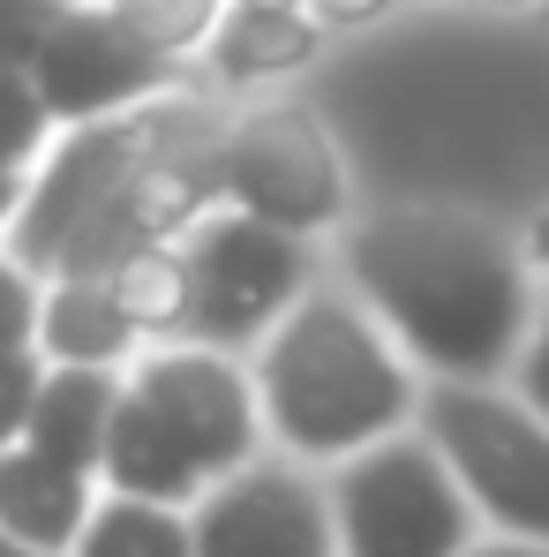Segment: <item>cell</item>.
<instances>
[{
    "label": "cell",
    "instance_id": "cell-10",
    "mask_svg": "<svg viewBox=\"0 0 549 557\" xmlns=\"http://www.w3.org/2000/svg\"><path fill=\"white\" fill-rule=\"evenodd\" d=\"M196 557H339L332 497L294 467H241L196 505Z\"/></svg>",
    "mask_w": 549,
    "mask_h": 557
},
{
    "label": "cell",
    "instance_id": "cell-26",
    "mask_svg": "<svg viewBox=\"0 0 549 557\" xmlns=\"http://www.w3.org/2000/svg\"><path fill=\"white\" fill-rule=\"evenodd\" d=\"M466 557H549V543H512V535H489V543H474Z\"/></svg>",
    "mask_w": 549,
    "mask_h": 557
},
{
    "label": "cell",
    "instance_id": "cell-15",
    "mask_svg": "<svg viewBox=\"0 0 549 557\" xmlns=\"http://www.w3.org/2000/svg\"><path fill=\"white\" fill-rule=\"evenodd\" d=\"M76 557H196V528L174 505H144V497H105L84 528Z\"/></svg>",
    "mask_w": 549,
    "mask_h": 557
},
{
    "label": "cell",
    "instance_id": "cell-2",
    "mask_svg": "<svg viewBox=\"0 0 549 557\" xmlns=\"http://www.w3.org/2000/svg\"><path fill=\"white\" fill-rule=\"evenodd\" d=\"M264 430L309 460H354L384 437H407L422 384L399 362L391 332L347 294H309L257 355Z\"/></svg>",
    "mask_w": 549,
    "mask_h": 557
},
{
    "label": "cell",
    "instance_id": "cell-17",
    "mask_svg": "<svg viewBox=\"0 0 549 557\" xmlns=\"http://www.w3.org/2000/svg\"><path fill=\"white\" fill-rule=\"evenodd\" d=\"M151 53L182 61V53H211L219 23H226V0H105Z\"/></svg>",
    "mask_w": 549,
    "mask_h": 557
},
{
    "label": "cell",
    "instance_id": "cell-6",
    "mask_svg": "<svg viewBox=\"0 0 549 557\" xmlns=\"http://www.w3.org/2000/svg\"><path fill=\"white\" fill-rule=\"evenodd\" d=\"M188 249V286H196V309H188V332L196 347H249V339H272L278 324L309 301V249L301 234H278L249 211H211Z\"/></svg>",
    "mask_w": 549,
    "mask_h": 557
},
{
    "label": "cell",
    "instance_id": "cell-24",
    "mask_svg": "<svg viewBox=\"0 0 549 557\" xmlns=\"http://www.w3.org/2000/svg\"><path fill=\"white\" fill-rule=\"evenodd\" d=\"M23 203H30V182H23L15 166H0V226H15V219H23Z\"/></svg>",
    "mask_w": 549,
    "mask_h": 557
},
{
    "label": "cell",
    "instance_id": "cell-12",
    "mask_svg": "<svg viewBox=\"0 0 549 557\" xmlns=\"http://www.w3.org/2000/svg\"><path fill=\"white\" fill-rule=\"evenodd\" d=\"M113 414H121V384L105 370H46L23 445L68 474H98L105 445H113Z\"/></svg>",
    "mask_w": 549,
    "mask_h": 557
},
{
    "label": "cell",
    "instance_id": "cell-19",
    "mask_svg": "<svg viewBox=\"0 0 549 557\" xmlns=\"http://www.w3.org/2000/svg\"><path fill=\"white\" fill-rule=\"evenodd\" d=\"M46 136H53V113H46L38 84L30 76H0V166L23 174V159H38Z\"/></svg>",
    "mask_w": 549,
    "mask_h": 557
},
{
    "label": "cell",
    "instance_id": "cell-3",
    "mask_svg": "<svg viewBox=\"0 0 549 557\" xmlns=\"http://www.w3.org/2000/svg\"><path fill=\"white\" fill-rule=\"evenodd\" d=\"M257 430H264V407L241 384V370H226V355L166 347L121 384L105 482L113 497L182 512L188 497H211L226 474L257 467Z\"/></svg>",
    "mask_w": 549,
    "mask_h": 557
},
{
    "label": "cell",
    "instance_id": "cell-25",
    "mask_svg": "<svg viewBox=\"0 0 549 557\" xmlns=\"http://www.w3.org/2000/svg\"><path fill=\"white\" fill-rule=\"evenodd\" d=\"M520 249H527V264L549 278V203L535 211V219H527V242H520Z\"/></svg>",
    "mask_w": 549,
    "mask_h": 557
},
{
    "label": "cell",
    "instance_id": "cell-5",
    "mask_svg": "<svg viewBox=\"0 0 549 557\" xmlns=\"http://www.w3.org/2000/svg\"><path fill=\"white\" fill-rule=\"evenodd\" d=\"M332 520H339V557H466L482 512L466 505L445 453L414 430L339 467Z\"/></svg>",
    "mask_w": 549,
    "mask_h": 557
},
{
    "label": "cell",
    "instance_id": "cell-29",
    "mask_svg": "<svg viewBox=\"0 0 549 557\" xmlns=\"http://www.w3.org/2000/svg\"><path fill=\"white\" fill-rule=\"evenodd\" d=\"M482 8H504V15H527V8H542V0H482Z\"/></svg>",
    "mask_w": 549,
    "mask_h": 557
},
{
    "label": "cell",
    "instance_id": "cell-13",
    "mask_svg": "<svg viewBox=\"0 0 549 557\" xmlns=\"http://www.w3.org/2000/svg\"><path fill=\"white\" fill-rule=\"evenodd\" d=\"M38 347L61 370H105L136 347V324H128V309L113 301L105 278H53L46 317H38Z\"/></svg>",
    "mask_w": 549,
    "mask_h": 557
},
{
    "label": "cell",
    "instance_id": "cell-16",
    "mask_svg": "<svg viewBox=\"0 0 549 557\" xmlns=\"http://www.w3.org/2000/svg\"><path fill=\"white\" fill-rule=\"evenodd\" d=\"M105 286H113V301L128 309V324H136V332H188L196 286H188V249H182V242L128 257Z\"/></svg>",
    "mask_w": 549,
    "mask_h": 557
},
{
    "label": "cell",
    "instance_id": "cell-27",
    "mask_svg": "<svg viewBox=\"0 0 549 557\" xmlns=\"http://www.w3.org/2000/svg\"><path fill=\"white\" fill-rule=\"evenodd\" d=\"M234 8H272V15H309V0H234Z\"/></svg>",
    "mask_w": 549,
    "mask_h": 557
},
{
    "label": "cell",
    "instance_id": "cell-8",
    "mask_svg": "<svg viewBox=\"0 0 549 557\" xmlns=\"http://www.w3.org/2000/svg\"><path fill=\"white\" fill-rule=\"evenodd\" d=\"M144 159H151V113L68 128L53 144L46 174L30 182L23 219H15V264L23 272H61L98 226L121 211V196L136 188Z\"/></svg>",
    "mask_w": 549,
    "mask_h": 557
},
{
    "label": "cell",
    "instance_id": "cell-14",
    "mask_svg": "<svg viewBox=\"0 0 549 557\" xmlns=\"http://www.w3.org/2000/svg\"><path fill=\"white\" fill-rule=\"evenodd\" d=\"M324 53V23L316 15H272V8H226L219 38H211V69L226 84H272V76H294Z\"/></svg>",
    "mask_w": 549,
    "mask_h": 557
},
{
    "label": "cell",
    "instance_id": "cell-7",
    "mask_svg": "<svg viewBox=\"0 0 549 557\" xmlns=\"http://www.w3.org/2000/svg\"><path fill=\"white\" fill-rule=\"evenodd\" d=\"M219 196L278 234H316L347 211V174L309 106H257L219 136Z\"/></svg>",
    "mask_w": 549,
    "mask_h": 557
},
{
    "label": "cell",
    "instance_id": "cell-18",
    "mask_svg": "<svg viewBox=\"0 0 549 557\" xmlns=\"http://www.w3.org/2000/svg\"><path fill=\"white\" fill-rule=\"evenodd\" d=\"M76 0H0V76H30Z\"/></svg>",
    "mask_w": 549,
    "mask_h": 557
},
{
    "label": "cell",
    "instance_id": "cell-20",
    "mask_svg": "<svg viewBox=\"0 0 549 557\" xmlns=\"http://www.w3.org/2000/svg\"><path fill=\"white\" fill-rule=\"evenodd\" d=\"M38 355L23 347V355H0V453H15L23 437H30V407H38Z\"/></svg>",
    "mask_w": 549,
    "mask_h": 557
},
{
    "label": "cell",
    "instance_id": "cell-11",
    "mask_svg": "<svg viewBox=\"0 0 549 557\" xmlns=\"http://www.w3.org/2000/svg\"><path fill=\"white\" fill-rule=\"evenodd\" d=\"M91 474H68V467H53L46 453H30V445H15V453H0V535H15V543H30V550H76L84 543V528H91Z\"/></svg>",
    "mask_w": 549,
    "mask_h": 557
},
{
    "label": "cell",
    "instance_id": "cell-23",
    "mask_svg": "<svg viewBox=\"0 0 549 557\" xmlns=\"http://www.w3.org/2000/svg\"><path fill=\"white\" fill-rule=\"evenodd\" d=\"M399 0H309V15L324 23V38L332 30H369V23H384Z\"/></svg>",
    "mask_w": 549,
    "mask_h": 557
},
{
    "label": "cell",
    "instance_id": "cell-22",
    "mask_svg": "<svg viewBox=\"0 0 549 557\" xmlns=\"http://www.w3.org/2000/svg\"><path fill=\"white\" fill-rule=\"evenodd\" d=\"M512 392L549 422V301L535 317V332H527V347H520V362H512Z\"/></svg>",
    "mask_w": 549,
    "mask_h": 557
},
{
    "label": "cell",
    "instance_id": "cell-4",
    "mask_svg": "<svg viewBox=\"0 0 549 557\" xmlns=\"http://www.w3.org/2000/svg\"><path fill=\"white\" fill-rule=\"evenodd\" d=\"M422 437L445 453L466 505L512 535L549 543V422L504 384H429Z\"/></svg>",
    "mask_w": 549,
    "mask_h": 557
},
{
    "label": "cell",
    "instance_id": "cell-21",
    "mask_svg": "<svg viewBox=\"0 0 549 557\" xmlns=\"http://www.w3.org/2000/svg\"><path fill=\"white\" fill-rule=\"evenodd\" d=\"M38 317H46V294L30 286V272L0 264V355H23L38 339Z\"/></svg>",
    "mask_w": 549,
    "mask_h": 557
},
{
    "label": "cell",
    "instance_id": "cell-28",
    "mask_svg": "<svg viewBox=\"0 0 549 557\" xmlns=\"http://www.w3.org/2000/svg\"><path fill=\"white\" fill-rule=\"evenodd\" d=\"M0 557H46V550H30V543H15V535H0Z\"/></svg>",
    "mask_w": 549,
    "mask_h": 557
},
{
    "label": "cell",
    "instance_id": "cell-1",
    "mask_svg": "<svg viewBox=\"0 0 549 557\" xmlns=\"http://www.w3.org/2000/svg\"><path fill=\"white\" fill-rule=\"evenodd\" d=\"M347 272L362 309L422 362L437 384H497L512 376L535 301H527V257L466 219V211H384L347 234Z\"/></svg>",
    "mask_w": 549,
    "mask_h": 557
},
{
    "label": "cell",
    "instance_id": "cell-9",
    "mask_svg": "<svg viewBox=\"0 0 549 557\" xmlns=\"http://www.w3.org/2000/svg\"><path fill=\"white\" fill-rule=\"evenodd\" d=\"M30 84H38L53 121L91 128V121H128L136 106H151V98L174 84V61L151 53L105 0H76L61 15V30L46 38Z\"/></svg>",
    "mask_w": 549,
    "mask_h": 557
}]
</instances>
